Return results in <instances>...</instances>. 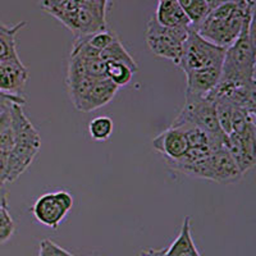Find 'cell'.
Listing matches in <instances>:
<instances>
[{"mask_svg": "<svg viewBox=\"0 0 256 256\" xmlns=\"http://www.w3.org/2000/svg\"><path fill=\"white\" fill-rule=\"evenodd\" d=\"M255 13V6L227 3L212 9L198 26L192 27L201 38L227 49L241 34L244 20Z\"/></svg>", "mask_w": 256, "mask_h": 256, "instance_id": "6da1fadb", "label": "cell"}, {"mask_svg": "<svg viewBox=\"0 0 256 256\" xmlns=\"http://www.w3.org/2000/svg\"><path fill=\"white\" fill-rule=\"evenodd\" d=\"M256 46L254 14L244 20L238 38L226 49L220 81L254 84L255 82Z\"/></svg>", "mask_w": 256, "mask_h": 256, "instance_id": "7a4b0ae2", "label": "cell"}, {"mask_svg": "<svg viewBox=\"0 0 256 256\" xmlns=\"http://www.w3.org/2000/svg\"><path fill=\"white\" fill-rule=\"evenodd\" d=\"M226 48L212 44L190 27L188 36L184 45V52L178 67L184 74L208 70H222Z\"/></svg>", "mask_w": 256, "mask_h": 256, "instance_id": "3957f363", "label": "cell"}, {"mask_svg": "<svg viewBox=\"0 0 256 256\" xmlns=\"http://www.w3.org/2000/svg\"><path fill=\"white\" fill-rule=\"evenodd\" d=\"M177 172L223 184L238 182L244 176L224 146L212 152L198 163L177 169Z\"/></svg>", "mask_w": 256, "mask_h": 256, "instance_id": "277c9868", "label": "cell"}, {"mask_svg": "<svg viewBox=\"0 0 256 256\" xmlns=\"http://www.w3.org/2000/svg\"><path fill=\"white\" fill-rule=\"evenodd\" d=\"M190 123L202 130L205 134L224 145L227 134L222 131L216 118V104L208 96H186L184 108L172 126Z\"/></svg>", "mask_w": 256, "mask_h": 256, "instance_id": "5b68a950", "label": "cell"}, {"mask_svg": "<svg viewBox=\"0 0 256 256\" xmlns=\"http://www.w3.org/2000/svg\"><path fill=\"white\" fill-rule=\"evenodd\" d=\"M188 28L164 27L155 17L150 18L146 27V44L160 58L168 59L178 66L184 52V45L188 36Z\"/></svg>", "mask_w": 256, "mask_h": 256, "instance_id": "8992f818", "label": "cell"}, {"mask_svg": "<svg viewBox=\"0 0 256 256\" xmlns=\"http://www.w3.org/2000/svg\"><path fill=\"white\" fill-rule=\"evenodd\" d=\"M73 208V196L68 191L48 192L41 195L32 206L36 220L52 230H58Z\"/></svg>", "mask_w": 256, "mask_h": 256, "instance_id": "52a82bcc", "label": "cell"}, {"mask_svg": "<svg viewBox=\"0 0 256 256\" xmlns=\"http://www.w3.org/2000/svg\"><path fill=\"white\" fill-rule=\"evenodd\" d=\"M256 128L255 126L246 128L241 134H230L226 138L224 148L236 162L240 172L244 174L256 164Z\"/></svg>", "mask_w": 256, "mask_h": 256, "instance_id": "ba28073f", "label": "cell"}, {"mask_svg": "<svg viewBox=\"0 0 256 256\" xmlns=\"http://www.w3.org/2000/svg\"><path fill=\"white\" fill-rule=\"evenodd\" d=\"M152 146L158 152L163 155L166 163L182 159L190 148L188 140L184 132L173 126L158 134L152 140Z\"/></svg>", "mask_w": 256, "mask_h": 256, "instance_id": "9c48e42d", "label": "cell"}, {"mask_svg": "<svg viewBox=\"0 0 256 256\" xmlns=\"http://www.w3.org/2000/svg\"><path fill=\"white\" fill-rule=\"evenodd\" d=\"M10 126L14 134V146H26L40 150L41 137L24 112V105L13 104L10 108Z\"/></svg>", "mask_w": 256, "mask_h": 256, "instance_id": "30bf717a", "label": "cell"}, {"mask_svg": "<svg viewBox=\"0 0 256 256\" xmlns=\"http://www.w3.org/2000/svg\"><path fill=\"white\" fill-rule=\"evenodd\" d=\"M28 81V70L20 59L0 62V91L10 95H20Z\"/></svg>", "mask_w": 256, "mask_h": 256, "instance_id": "8fae6325", "label": "cell"}, {"mask_svg": "<svg viewBox=\"0 0 256 256\" xmlns=\"http://www.w3.org/2000/svg\"><path fill=\"white\" fill-rule=\"evenodd\" d=\"M118 90L120 88H116V84H112L109 80H96L94 81L88 95L84 96L81 104L77 106V110L82 112V113H90L96 109L102 108L113 100Z\"/></svg>", "mask_w": 256, "mask_h": 256, "instance_id": "7c38bea8", "label": "cell"}, {"mask_svg": "<svg viewBox=\"0 0 256 256\" xmlns=\"http://www.w3.org/2000/svg\"><path fill=\"white\" fill-rule=\"evenodd\" d=\"M158 9L155 20L158 24L164 27H177V28H188L191 22L184 10L180 9L177 0H158Z\"/></svg>", "mask_w": 256, "mask_h": 256, "instance_id": "4fadbf2b", "label": "cell"}, {"mask_svg": "<svg viewBox=\"0 0 256 256\" xmlns=\"http://www.w3.org/2000/svg\"><path fill=\"white\" fill-rule=\"evenodd\" d=\"M164 256H201L192 238L191 216H184L177 238L166 248Z\"/></svg>", "mask_w": 256, "mask_h": 256, "instance_id": "5bb4252c", "label": "cell"}, {"mask_svg": "<svg viewBox=\"0 0 256 256\" xmlns=\"http://www.w3.org/2000/svg\"><path fill=\"white\" fill-rule=\"evenodd\" d=\"M26 24V20H22L14 26L3 24L0 27V62H13L20 59L16 36Z\"/></svg>", "mask_w": 256, "mask_h": 256, "instance_id": "9a60e30c", "label": "cell"}, {"mask_svg": "<svg viewBox=\"0 0 256 256\" xmlns=\"http://www.w3.org/2000/svg\"><path fill=\"white\" fill-rule=\"evenodd\" d=\"M99 58L102 59L104 63H106V62H120V63L127 64L128 67L131 68L134 73L138 70V66H137L136 60L132 58L131 54H130V52H127V49L123 46L122 41L118 38H116L106 49L100 52Z\"/></svg>", "mask_w": 256, "mask_h": 256, "instance_id": "2e32d148", "label": "cell"}, {"mask_svg": "<svg viewBox=\"0 0 256 256\" xmlns=\"http://www.w3.org/2000/svg\"><path fill=\"white\" fill-rule=\"evenodd\" d=\"M177 2L191 22V27L198 26L210 12L206 0H177Z\"/></svg>", "mask_w": 256, "mask_h": 256, "instance_id": "e0dca14e", "label": "cell"}, {"mask_svg": "<svg viewBox=\"0 0 256 256\" xmlns=\"http://www.w3.org/2000/svg\"><path fill=\"white\" fill-rule=\"evenodd\" d=\"M134 72L127 64L120 62H106L105 63V78L109 80L116 88L127 86L131 82Z\"/></svg>", "mask_w": 256, "mask_h": 256, "instance_id": "ac0fdd59", "label": "cell"}, {"mask_svg": "<svg viewBox=\"0 0 256 256\" xmlns=\"http://www.w3.org/2000/svg\"><path fill=\"white\" fill-rule=\"evenodd\" d=\"M114 123L109 116H96L88 123V132L92 140L106 141L112 136Z\"/></svg>", "mask_w": 256, "mask_h": 256, "instance_id": "d6986e66", "label": "cell"}, {"mask_svg": "<svg viewBox=\"0 0 256 256\" xmlns=\"http://www.w3.org/2000/svg\"><path fill=\"white\" fill-rule=\"evenodd\" d=\"M116 38L118 36L114 32L104 30V31L96 32V34H92V35H88L86 36V40H88V45L91 48H94V49L100 52L104 49H106Z\"/></svg>", "mask_w": 256, "mask_h": 256, "instance_id": "ffe728a7", "label": "cell"}, {"mask_svg": "<svg viewBox=\"0 0 256 256\" xmlns=\"http://www.w3.org/2000/svg\"><path fill=\"white\" fill-rule=\"evenodd\" d=\"M16 226L8 208L0 206V244H6L14 234Z\"/></svg>", "mask_w": 256, "mask_h": 256, "instance_id": "44dd1931", "label": "cell"}, {"mask_svg": "<svg viewBox=\"0 0 256 256\" xmlns=\"http://www.w3.org/2000/svg\"><path fill=\"white\" fill-rule=\"evenodd\" d=\"M38 256H76V255H73L72 252H70L68 250H66V248H63L62 246H59L58 244H56V242L52 241V240L45 238L40 242Z\"/></svg>", "mask_w": 256, "mask_h": 256, "instance_id": "7402d4cb", "label": "cell"}, {"mask_svg": "<svg viewBox=\"0 0 256 256\" xmlns=\"http://www.w3.org/2000/svg\"><path fill=\"white\" fill-rule=\"evenodd\" d=\"M86 76L92 80L105 78V63L100 58L84 59Z\"/></svg>", "mask_w": 256, "mask_h": 256, "instance_id": "603a6c76", "label": "cell"}, {"mask_svg": "<svg viewBox=\"0 0 256 256\" xmlns=\"http://www.w3.org/2000/svg\"><path fill=\"white\" fill-rule=\"evenodd\" d=\"M13 148H14V134H13L12 126H9L0 134V152L8 154L12 152Z\"/></svg>", "mask_w": 256, "mask_h": 256, "instance_id": "cb8c5ba5", "label": "cell"}, {"mask_svg": "<svg viewBox=\"0 0 256 256\" xmlns=\"http://www.w3.org/2000/svg\"><path fill=\"white\" fill-rule=\"evenodd\" d=\"M6 173H8V154L0 152V187L8 184Z\"/></svg>", "mask_w": 256, "mask_h": 256, "instance_id": "d4e9b609", "label": "cell"}, {"mask_svg": "<svg viewBox=\"0 0 256 256\" xmlns=\"http://www.w3.org/2000/svg\"><path fill=\"white\" fill-rule=\"evenodd\" d=\"M166 254V248H146L140 256H164Z\"/></svg>", "mask_w": 256, "mask_h": 256, "instance_id": "484cf974", "label": "cell"}, {"mask_svg": "<svg viewBox=\"0 0 256 256\" xmlns=\"http://www.w3.org/2000/svg\"><path fill=\"white\" fill-rule=\"evenodd\" d=\"M0 206L8 208V190L6 186L0 187Z\"/></svg>", "mask_w": 256, "mask_h": 256, "instance_id": "4316f807", "label": "cell"}, {"mask_svg": "<svg viewBox=\"0 0 256 256\" xmlns=\"http://www.w3.org/2000/svg\"><path fill=\"white\" fill-rule=\"evenodd\" d=\"M3 24H2V22H0V27H2V26H3Z\"/></svg>", "mask_w": 256, "mask_h": 256, "instance_id": "83f0119b", "label": "cell"}]
</instances>
